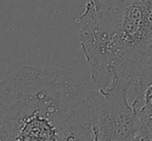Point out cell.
Instances as JSON below:
<instances>
[{
    "label": "cell",
    "mask_w": 152,
    "mask_h": 141,
    "mask_svg": "<svg viewBox=\"0 0 152 141\" xmlns=\"http://www.w3.org/2000/svg\"><path fill=\"white\" fill-rule=\"evenodd\" d=\"M89 98L94 141H134L142 124L134 107L98 90Z\"/></svg>",
    "instance_id": "3"
},
{
    "label": "cell",
    "mask_w": 152,
    "mask_h": 141,
    "mask_svg": "<svg viewBox=\"0 0 152 141\" xmlns=\"http://www.w3.org/2000/svg\"><path fill=\"white\" fill-rule=\"evenodd\" d=\"M0 141H94L86 85L62 68H19L0 82Z\"/></svg>",
    "instance_id": "2"
},
{
    "label": "cell",
    "mask_w": 152,
    "mask_h": 141,
    "mask_svg": "<svg viewBox=\"0 0 152 141\" xmlns=\"http://www.w3.org/2000/svg\"><path fill=\"white\" fill-rule=\"evenodd\" d=\"M90 1L92 2V3H94L96 5V4H97L98 2H99V0H90Z\"/></svg>",
    "instance_id": "5"
},
{
    "label": "cell",
    "mask_w": 152,
    "mask_h": 141,
    "mask_svg": "<svg viewBox=\"0 0 152 141\" xmlns=\"http://www.w3.org/2000/svg\"><path fill=\"white\" fill-rule=\"evenodd\" d=\"M77 23L97 90L137 110L152 82V0L88 1Z\"/></svg>",
    "instance_id": "1"
},
{
    "label": "cell",
    "mask_w": 152,
    "mask_h": 141,
    "mask_svg": "<svg viewBox=\"0 0 152 141\" xmlns=\"http://www.w3.org/2000/svg\"><path fill=\"white\" fill-rule=\"evenodd\" d=\"M137 111L140 119L152 117V82L145 90Z\"/></svg>",
    "instance_id": "4"
}]
</instances>
